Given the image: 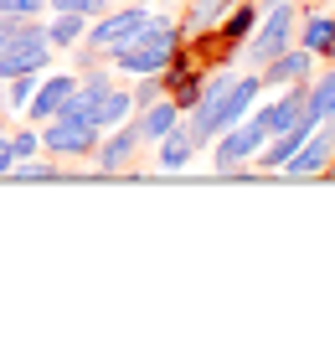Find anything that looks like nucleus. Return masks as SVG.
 Masks as SVG:
<instances>
[{
  "label": "nucleus",
  "mask_w": 335,
  "mask_h": 361,
  "mask_svg": "<svg viewBox=\"0 0 335 361\" xmlns=\"http://www.w3.org/2000/svg\"><path fill=\"white\" fill-rule=\"evenodd\" d=\"M181 42H186V37H181L176 21H165V16H150V21L134 31L124 47H114V52H104V57L114 62V73L145 78V73H165V62H171V52H176Z\"/></svg>",
  "instance_id": "nucleus-2"
},
{
  "label": "nucleus",
  "mask_w": 335,
  "mask_h": 361,
  "mask_svg": "<svg viewBox=\"0 0 335 361\" xmlns=\"http://www.w3.org/2000/svg\"><path fill=\"white\" fill-rule=\"evenodd\" d=\"M11 166H16V160H11V140H6V135H0V176H6Z\"/></svg>",
  "instance_id": "nucleus-28"
},
{
  "label": "nucleus",
  "mask_w": 335,
  "mask_h": 361,
  "mask_svg": "<svg viewBox=\"0 0 335 361\" xmlns=\"http://www.w3.org/2000/svg\"><path fill=\"white\" fill-rule=\"evenodd\" d=\"M305 114L315 124H335V73H325V78H315V83L305 88Z\"/></svg>",
  "instance_id": "nucleus-18"
},
{
  "label": "nucleus",
  "mask_w": 335,
  "mask_h": 361,
  "mask_svg": "<svg viewBox=\"0 0 335 361\" xmlns=\"http://www.w3.org/2000/svg\"><path fill=\"white\" fill-rule=\"evenodd\" d=\"M330 155H335V124L325 119L320 129H315V135L305 140V145H299V150L289 155V160H284V171H289V176H310V171H325L330 166Z\"/></svg>",
  "instance_id": "nucleus-9"
},
{
  "label": "nucleus",
  "mask_w": 335,
  "mask_h": 361,
  "mask_svg": "<svg viewBox=\"0 0 335 361\" xmlns=\"http://www.w3.org/2000/svg\"><path fill=\"white\" fill-rule=\"evenodd\" d=\"M37 150H42V129H37V124H31V129H16V135H11V160H31Z\"/></svg>",
  "instance_id": "nucleus-24"
},
{
  "label": "nucleus",
  "mask_w": 335,
  "mask_h": 361,
  "mask_svg": "<svg viewBox=\"0 0 335 361\" xmlns=\"http://www.w3.org/2000/svg\"><path fill=\"white\" fill-rule=\"evenodd\" d=\"M6 98H11V109H26L31 104V93H37V83H42V73H21V78H6Z\"/></svg>",
  "instance_id": "nucleus-22"
},
{
  "label": "nucleus",
  "mask_w": 335,
  "mask_h": 361,
  "mask_svg": "<svg viewBox=\"0 0 335 361\" xmlns=\"http://www.w3.org/2000/svg\"><path fill=\"white\" fill-rule=\"evenodd\" d=\"M299 109H305V83H289V93L279 98V104H268L258 109V124L268 129V135H284L294 119H299Z\"/></svg>",
  "instance_id": "nucleus-14"
},
{
  "label": "nucleus",
  "mask_w": 335,
  "mask_h": 361,
  "mask_svg": "<svg viewBox=\"0 0 335 361\" xmlns=\"http://www.w3.org/2000/svg\"><path fill=\"white\" fill-rule=\"evenodd\" d=\"M325 57H335V47H330V52H325Z\"/></svg>",
  "instance_id": "nucleus-29"
},
{
  "label": "nucleus",
  "mask_w": 335,
  "mask_h": 361,
  "mask_svg": "<svg viewBox=\"0 0 335 361\" xmlns=\"http://www.w3.org/2000/svg\"><path fill=\"white\" fill-rule=\"evenodd\" d=\"M181 119H186V114L176 109V98H165V93H160L155 104H145V109H140L134 129H140V140H145V145H155V140H165V135H171V129H176Z\"/></svg>",
  "instance_id": "nucleus-10"
},
{
  "label": "nucleus",
  "mask_w": 335,
  "mask_h": 361,
  "mask_svg": "<svg viewBox=\"0 0 335 361\" xmlns=\"http://www.w3.org/2000/svg\"><path fill=\"white\" fill-rule=\"evenodd\" d=\"M83 31H88V16H67V11H57V21L47 26V47H52V52H73V47L83 42Z\"/></svg>",
  "instance_id": "nucleus-19"
},
{
  "label": "nucleus",
  "mask_w": 335,
  "mask_h": 361,
  "mask_svg": "<svg viewBox=\"0 0 335 361\" xmlns=\"http://www.w3.org/2000/svg\"><path fill=\"white\" fill-rule=\"evenodd\" d=\"M114 78H119V73H83V83L73 88V98H67V109H62V114H73V119H93L98 98L114 88Z\"/></svg>",
  "instance_id": "nucleus-13"
},
{
  "label": "nucleus",
  "mask_w": 335,
  "mask_h": 361,
  "mask_svg": "<svg viewBox=\"0 0 335 361\" xmlns=\"http://www.w3.org/2000/svg\"><path fill=\"white\" fill-rule=\"evenodd\" d=\"M47 0H0V16H42Z\"/></svg>",
  "instance_id": "nucleus-26"
},
{
  "label": "nucleus",
  "mask_w": 335,
  "mask_h": 361,
  "mask_svg": "<svg viewBox=\"0 0 335 361\" xmlns=\"http://www.w3.org/2000/svg\"><path fill=\"white\" fill-rule=\"evenodd\" d=\"M201 88H207V83H201V73H186V78H176V83H171V98H176V109H181V114H191V109L201 104Z\"/></svg>",
  "instance_id": "nucleus-21"
},
{
  "label": "nucleus",
  "mask_w": 335,
  "mask_h": 361,
  "mask_svg": "<svg viewBox=\"0 0 335 361\" xmlns=\"http://www.w3.org/2000/svg\"><path fill=\"white\" fill-rule=\"evenodd\" d=\"M98 140H104V129L93 119H73V114H57L42 129V145L52 155H88V150H98Z\"/></svg>",
  "instance_id": "nucleus-6"
},
{
  "label": "nucleus",
  "mask_w": 335,
  "mask_h": 361,
  "mask_svg": "<svg viewBox=\"0 0 335 361\" xmlns=\"http://www.w3.org/2000/svg\"><path fill=\"white\" fill-rule=\"evenodd\" d=\"M294 47V0H279V6H268V16L253 26V37H248V62H274L279 52H289Z\"/></svg>",
  "instance_id": "nucleus-3"
},
{
  "label": "nucleus",
  "mask_w": 335,
  "mask_h": 361,
  "mask_svg": "<svg viewBox=\"0 0 335 361\" xmlns=\"http://www.w3.org/2000/svg\"><path fill=\"white\" fill-rule=\"evenodd\" d=\"M253 26H258V11H253V6H232V16L222 21L227 47H243V37H253Z\"/></svg>",
  "instance_id": "nucleus-20"
},
{
  "label": "nucleus",
  "mask_w": 335,
  "mask_h": 361,
  "mask_svg": "<svg viewBox=\"0 0 335 361\" xmlns=\"http://www.w3.org/2000/svg\"><path fill=\"white\" fill-rule=\"evenodd\" d=\"M258 88H263V78H253V73H243V78L217 73L212 83L201 88V104L191 109V119H186V135L196 140V150H201V145H212L222 129H232L238 119H248Z\"/></svg>",
  "instance_id": "nucleus-1"
},
{
  "label": "nucleus",
  "mask_w": 335,
  "mask_h": 361,
  "mask_svg": "<svg viewBox=\"0 0 335 361\" xmlns=\"http://www.w3.org/2000/svg\"><path fill=\"white\" fill-rule=\"evenodd\" d=\"M52 11H67V16H104L109 0H47Z\"/></svg>",
  "instance_id": "nucleus-25"
},
{
  "label": "nucleus",
  "mask_w": 335,
  "mask_h": 361,
  "mask_svg": "<svg viewBox=\"0 0 335 361\" xmlns=\"http://www.w3.org/2000/svg\"><path fill=\"white\" fill-rule=\"evenodd\" d=\"M155 150H160V171H186L196 155V140L186 135V124H176L165 140H155Z\"/></svg>",
  "instance_id": "nucleus-16"
},
{
  "label": "nucleus",
  "mask_w": 335,
  "mask_h": 361,
  "mask_svg": "<svg viewBox=\"0 0 335 361\" xmlns=\"http://www.w3.org/2000/svg\"><path fill=\"white\" fill-rule=\"evenodd\" d=\"M73 88H78V73H52V78H42L37 83V93H31V104L21 109L31 124L37 119H57V114L67 109V98H73Z\"/></svg>",
  "instance_id": "nucleus-8"
},
{
  "label": "nucleus",
  "mask_w": 335,
  "mask_h": 361,
  "mask_svg": "<svg viewBox=\"0 0 335 361\" xmlns=\"http://www.w3.org/2000/svg\"><path fill=\"white\" fill-rule=\"evenodd\" d=\"M160 93H165V78H160V73H145V78H140V83H134V88H129V98H134V114H140L145 104H155V98H160Z\"/></svg>",
  "instance_id": "nucleus-23"
},
{
  "label": "nucleus",
  "mask_w": 335,
  "mask_h": 361,
  "mask_svg": "<svg viewBox=\"0 0 335 361\" xmlns=\"http://www.w3.org/2000/svg\"><path fill=\"white\" fill-rule=\"evenodd\" d=\"M263 83H274V88H289V83H305L310 68H315V52H305V47H289V52H279L274 62H263Z\"/></svg>",
  "instance_id": "nucleus-11"
},
{
  "label": "nucleus",
  "mask_w": 335,
  "mask_h": 361,
  "mask_svg": "<svg viewBox=\"0 0 335 361\" xmlns=\"http://www.w3.org/2000/svg\"><path fill=\"white\" fill-rule=\"evenodd\" d=\"M299 47L305 52H315V57H325L330 47H335V16H305V26H299Z\"/></svg>",
  "instance_id": "nucleus-17"
},
{
  "label": "nucleus",
  "mask_w": 335,
  "mask_h": 361,
  "mask_svg": "<svg viewBox=\"0 0 335 361\" xmlns=\"http://www.w3.org/2000/svg\"><path fill=\"white\" fill-rule=\"evenodd\" d=\"M52 47H47V26L37 21L31 31H21L6 52H0V78H21V73H47Z\"/></svg>",
  "instance_id": "nucleus-7"
},
{
  "label": "nucleus",
  "mask_w": 335,
  "mask_h": 361,
  "mask_svg": "<svg viewBox=\"0 0 335 361\" xmlns=\"http://www.w3.org/2000/svg\"><path fill=\"white\" fill-rule=\"evenodd\" d=\"M134 150H140V129H134V119H129L119 129H109V140H98V166L104 171H124L134 160Z\"/></svg>",
  "instance_id": "nucleus-12"
},
{
  "label": "nucleus",
  "mask_w": 335,
  "mask_h": 361,
  "mask_svg": "<svg viewBox=\"0 0 335 361\" xmlns=\"http://www.w3.org/2000/svg\"><path fill=\"white\" fill-rule=\"evenodd\" d=\"M16 176H21V180H47V176H52V166H21Z\"/></svg>",
  "instance_id": "nucleus-27"
},
{
  "label": "nucleus",
  "mask_w": 335,
  "mask_h": 361,
  "mask_svg": "<svg viewBox=\"0 0 335 361\" xmlns=\"http://www.w3.org/2000/svg\"><path fill=\"white\" fill-rule=\"evenodd\" d=\"M263 140H268V129L258 124V114H248V119H238L232 129H222L212 145H217V171H238L243 160H253L263 150Z\"/></svg>",
  "instance_id": "nucleus-5"
},
{
  "label": "nucleus",
  "mask_w": 335,
  "mask_h": 361,
  "mask_svg": "<svg viewBox=\"0 0 335 361\" xmlns=\"http://www.w3.org/2000/svg\"><path fill=\"white\" fill-rule=\"evenodd\" d=\"M129 119H134V98H129V88H119V83H114L104 98H98L93 124H98V129H119V124H129Z\"/></svg>",
  "instance_id": "nucleus-15"
},
{
  "label": "nucleus",
  "mask_w": 335,
  "mask_h": 361,
  "mask_svg": "<svg viewBox=\"0 0 335 361\" xmlns=\"http://www.w3.org/2000/svg\"><path fill=\"white\" fill-rule=\"evenodd\" d=\"M145 21H150V11H145V6L104 11V16H98V21H93L88 31H83V47L104 57V52H114V47H124V42H129V37H134V31H140Z\"/></svg>",
  "instance_id": "nucleus-4"
}]
</instances>
